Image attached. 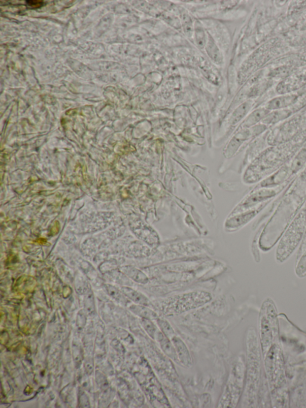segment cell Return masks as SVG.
Here are the masks:
<instances>
[{"label": "cell", "instance_id": "6da1fadb", "mask_svg": "<svg viewBox=\"0 0 306 408\" xmlns=\"http://www.w3.org/2000/svg\"><path fill=\"white\" fill-rule=\"evenodd\" d=\"M247 380L245 399L248 406L256 405L261 376V351L257 334L253 328L248 330L247 338Z\"/></svg>", "mask_w": 306, "mask_h": 408}, {"label": "cell", "instance_id": "7a4b0ae2", "mask_svg": "<svg viewBox=\"0 0 306 408\" xmlns=\"http://www.w3.org/2000/svg\"><path fill=\"white\" fill-rule=\"evenodd\" d=\"M258 330L261 353L264 357L272 346L280 343L277 308L270 298L265 299L262 303L259 316Z\"/></svg>", "mask_w": 306, "mask_h": 408}, {"label": "cell", "instance_id": "3957f363", "mask_svg": "<svg viewBox=\"0 0 306 408\" xmlns=\"http://www.w3.org/2000/svg\"><path fill=\"white\" fill-rule=\"evenodd\" d=\"M265 372L271 396H282L285 393L283 355L280 343H275L264 357Z\"/></svg>", "mask_w": 306, "mask_h": 408}, {"label": "cell", "instance_id": "277c9868", "mask_svg": "<svg viewBox=\"0 0 306 408\" xmlns=\"http://www.w3.org/2000/svg\"><path fill=\"white\" fill-rule=\"evenodd\" d=\"M210 293L199 291L178 295L165 300L161 311L167 316L176 315L196 309L211 301Z\"/></svg>", "mask_w": 306, "mask_h": 408}, {"label": "cell", "instance_id": "5b68a950", "mask_svg": "<svg viewBox=\"0 0 306 408\" xmlns=\"http://www.w3.org/2000/svg\"><path fill=\"white\" fill-rule=\"evenodd\" d=\"M245 364L239 360L231 369L227 385L220 401L219 406L233 407L240 400L245 379Z\"/></svg>", "mask_w": 306, "mask_h": 408}, {"label": "cell", "instance_id": "8992f818", "mask_svg": "<svg viewBox=\"0 0 306 408\" xmlns=\"http://www.w3.org/2000/svg\"><path fill=\"white\" fill-rule=\"evenodd\" d=\"M303 227L297 228L292 227L288 229L282 237L277 251L279 261L284 262L288 259L297 247L304 234Z\"/></svg>", "mask_w": 306, "mask_h": 408}, {"label": "cell", "instance_id": "52a82bcc", "mask_svg": "<svg viewBox=\"0 0 306 408\" xmlns=\"http://www.w3.org/2000/svg\"><path fill=\"white\" fill-rule=\"evenodd\" d=\"M277 194V192L273 188H263L261 190L255 192L245 198V200L238 205L233 212V214L244 212L249 211L251 208L257 206L260 203L267 201L269 199L272 198Z\"/></svg>", "mask_w": 306, "mask_h": 408}, {"label": "cell", "instance_id": "ba28073f", "mask_svg": "<svg viewBox=\"0 0 306 408\" xmlns=\"http://www.w3.org/2000/svg\"><path fill=\"white\" fill-rule=\"evenodd\" d=\"M297 100L298 96L295 94H284L268 101L265 107L270 111L287 109L289 107L294 105Z\"/></svg>", "mask_w": 306, "mask_h": 408}, {"label": "cell", "instance_id": "9c48e42d", "mask_svg": "<svg viewBox=\"0 0 306 408\" xmlns=\"http://www.w3.org/2000/svg\"><path fill=\"white\" fill-rule=\"evenodd\" d=\"M262 207H263V205H261L255 210L242 212L241 214L231 218L229 221H227L226 227L229 229H237L245 225L256 216Z\"/></svg>", "mask_w": 306, "mask_h": 408}, {"label": "cell", "instance_id": "30bf717a", "mask_svg": "<svg viewBox=\"0 0 306 408\" xmlns=\"http://www.w3.org/2000/svg\"><path fill=\"white\" fill-rule=\"evenodd\" d=\"M176 349L178 359L183 366L190 367L192 360L187 347L179 337L175 336L171 339Z\"/></svg>", "mask_w": 306, "mask_h": 408}, {"label": "cell", "instance_id": "8fae6325", "mask_svg": "<svg viewBox=\"0 0 306 408\" xmlns=\"http://www.w3.org/2000/svg\"><path fill=\"white\" fill-rule=\"evenodd\" d=\"M290 171V168L287 167H282L281 169L262 181L261 187L263 188H272L276 186V185L283 183V182L287 179Z\"/></svg>", "mask_w": 306, "mask_h": 408}, {"label": "cell", "instance_id": "7c38bea8", "mask_svg": "<svg viewBox=\"0 0 306 408\" xmlns=\"http://www.w3.org/2000/svg\"><path fill=\"white\" fill-rule=\"evenodd\" d=\"M156 339L159 342L160 348L165 355L176 363L179 362L176 349L169 338L160 331H157Z\"/></svg>", "mask_w": 306, "mask_h": 408}, {"label": "cell", "instance_id": "4fadbf2b", "mask_svg": "<svg viewBox=\"0 0 306 408\" xmlns=\"http://www.w3.org/2000/svg\"><path fill=\"white\" fill-rule=\"evenodd\" d=\"M121 291L127 299L135 303L136 304L146 306L147 307H153V305L150 301V300L143 293L134 291L132 288H128V287H123V288H121Z\"/></svg>", "mask_w": 306, "mask_h": 408}, {"label": "cell", "instance_id": "5bb4252c", "mask_svg": "<svg viewBox=\"0 0 306 408\" xmlns=\"http://www.w3.org/2000/svg\"><path fill=\"white\" fill-rule=\"evenodd\" d=\"M270 112L266 108L260 107L255 110L245 119L243 123L244 128H250L257 125L259 122H262L264 118Z\"/></svg>", "mask_w": 306, "mask_h": 408}, {"label": "cell", "instance_id": "9a60e30c", "mask_svg": "<svg viewBox=\"0 0 306 408\" xmlns=\"http://www.w3.org/2000/svg\"><path fill=\"white\" fill-rule=\"evenodd\" d=\"M291 114L292 111L287 109L271 111L261 122L267 127L287 119Z\"/></svg>", "mask_w": 306, "mask_h": 408}, {"label": "cell", "instance_id": "2e32d148", "mask_svg": "<svg viewBox=\"0 0 306 408\" xmlns=\"http://www.w3.org/2000/svg\"><path fill=\"white\" fill-rule=\"evenodd\" d=\"M122 269L124 274L127 277L138 283L145 285L149 281L147 276L144 273L139 270V269L133 267V266H125Z\"/></svg>", "mask_w": 306, "mask_h": 408}, {"label": "cell", "instance_id": "e0dca14e", "mask_svg": "<svg viewBox=\"0 0 306 408\" xmlns=\"http://www.w3.org/2000/svg\"><path fill=\"white\" fill-rule=\"evenodd\" d=\"M205 47H206L208 55L210 57L211 59L216 64H220L222 62V59H223L221 53L213 37L210 35H208Z\"/></svg>", "mask_w": 306, "mask_h": 408}, {"label": "cell", "instance_id": "ac0fdd59", "mask_svg": "<svg viewBox=\"0 0 306 408\" xmlns=\"http://www.w3.org/2000/svg\"><path fill=\"white\" fill-rule=\"evenodd\" d=\"M129 309L134 315L139 316L141 319H146L151 320H157L159 318L157 313L147 306L140 305H132L130 306Z\"/></svg>", "mask_w": 306, "mask_h": 408}, {"label": "cell", "instance_id": "d6986e66", "mask_svg": "<svg viewBox=\"0 0 306 408\" xmlns=\"http://www.w3.org/2000/svg\"><path fill=\"white\" fill-rule=\"evenodd\" d=\"M253 102L252 101H247L246 102L242 104L239 106L237 109L234 111L231 117V123L236 124L243 119L249 113L253 107Z\"/></svg>", "mask_w": 306, "mask_h": 408}, {"label": "cell", "instance_id": "ffe728a7", "mask_svg": "<svg viewBox=\"0 0 306 408\" xmlns=\"http://www.w3.org/2000/svg\"><path fill=\"white\" fill-rule=\"evenodd\" d=\"M306 163V149L301 150L291 162L290 170L292 173H298Z\"/></svg>", "mask_w": 306, "mask_h": 408}, {"label": "cell", "instance_id": "44dd1931", "mask_svg": "<svg viewBox=\"0 0 306 408\" xmlns=\"http://www.w3.org/2000/svg\"><path fill=\"white\" fill-rule=\"evenodd\" d=\"M106 289L108 294L112 297V298L115 300L116 301L118 302L123 305H127L129 303L128 300L125 296L124 295L122 291H120L118 289L112 285H106Z\"/></svg>", "mask_w": 306, "mask_h": 408}, {"label": "cell", "instance_id": "7402d4cb", "mask_svg": "<svg viewBox=\"0 0 306 408\" xmlns=\"http://www.w3.org/2000/svg\"><path fill=\"white\" fill-rule=\"evenodd\" d=\"M158 326H159L160 331L162 332L164 335L170 339H172L174 336H176V332H175L173 327L171 326L169 322L166 320L158 318L156 320Z\"/></svg>", "mask_w": 306, "mask_h": 408}, {"label": "cell", "instance_id": "603a6c76", "mask_svg": "<svg viewBox=\"0 0 306 408\" xmlns=\"http://www.w3.org/2000/svg\"><path fill=\"white\" fill-rule=\"evenodd\" d=\"M141 324L143 329L145 330V331L150 338L153 339H155L157 330L156 326L153 323L152 320L141 319Z\"/></svg>", "mask_w": 306, "mask_h": 408}, {"label": "cell", "instance_id": "cb8c5ba5", "mask_svg": "<svg viewBox=\"0 0 306 408\" xmlns=\"http://www.w3.org/2000/svg\"><path fill=\"white\" fill-rule=\"evenodd\" d=\"M195 38L197 45L200 49H203L206 46L207 37L204 30L201 26H196L195 28Z\"/></svg>", "mask_w": 306, "mask_h": 408}, {"label": "cell", "instance_id": "d4e9b609", "mask_svg": "<svg viewBox=\"0 0 306 408\" xmlns=\"http://www.w3.org/2000/svg\"><path fill=\"white\" fill-rule=\"evenodd\" d=\"M181 21H182V24L185 33L188 37H191L192 35L193 32V23L189 15L187 13H183L181 15Z\"/></svg>", "mask_w": 306, "mask_h": 408}, {"label": "cell", "instance_id": "484cf974", "mask_svg": "<svg viewBox=\"0 0 306 408\" xmlns=\"http://www.w3.org/2000/svg\"><path fill=\"white\" fill-rule=\"evenodd\" d=\"M295 273L300 278H303L306 275V252L296 265Z\"/></svg>", "mask_w": 306, "mask_h": 408}, {"label": "cell", "instance_id": "4316f807", "mask_svg": "<svg viewBox=\"0 0 306 408\" xmlns=\"http://www.w3.org/2000/svg\"><path fill=\"white\" fill-rule=\"evenodd\" d=\"M93 295L91 292H89L87 294L86 300V306L87 311L92 312L94 310V303H93Z\"/></svg>", "mask_w": 306, "mask_h": 408}, {"label": "cell", "instance_id": "83f0119b", "mask_svg": "<svg viewBox=\"0 0 306 408\" xmlns=\"http://www.w3.org/2000/svg\"><path fill=\"white\" fill-rule=\"evenodd\" d=\"M26 4L32 8H39L43 6L44 2L42 1H26Z\"/></svg>", "mask_w": 306, "mask_h": 408}, {"label": "cell", "instance_id": "f1b7e54d", "mask_svg": "<svg viewBox=\"0 0 306 408\" xmlns=\"http://www.w3.org/2000/svg\"><path fill=\"white\" fill-rule=\"evenodd\" d=\"M96 380L97 383H100V387H105L106 386H107L106 383H107V381L106 379V377L104 376L102 373H98V375H96Z\"/></svg>", "mask_w": 306, "mask_h": 408}]
</instances>
